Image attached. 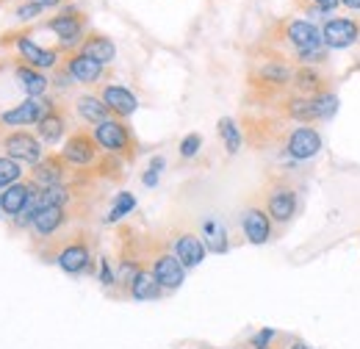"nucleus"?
<instances>
[{"instance_id": "nucleus-19", "label": "nucleus", "mask_w": 360, "mask_h": 349, "mask_svg": "<svg viewBox=\"0 0 360 349\" xmlns=\"http://www.w3.org/2000/svg\"><path fill=\"white\" fill-rule=\"evenodd\" d=\"M81 53L89 56V58H94V61L103 64V67L111 64V61L117 58V47H114V42H111L108 37H103V34H89V37H84Z\"/></svg>"}, {"instance_id": "nucleus-1", "label": "nucleus", "mask_w": 360, "mask_h": 349, "mask_svg": "<svg viewBox=\"0 0 360 349\" xmlns=\"http://www.w3.org/2000/svg\"><path fill=\"white\" fill-rule=\"evenodd\" d=\"M47 28L61 39V47L70 50V47H78L84 42V34H86V14L78 11V8H64L61 14H56Z\"/></svg>"}, {"instance_id": "nucleus-34", "label": "nucleus", "mask_w": 360, "mask_h": 349, "mask_svg": "<svg viewBox=\"0 0 360 349\" xmlns=\"http://www.w3.org/2000/svg\"><path fill=\"white\" fill-rule=\"evenodd\" d=\"M39 11H42L39 6L25 3L22 8H17V20H20V23H31V20H37V17H39Z\"/></svg>"}, {"instance_id": "nucleus-10", "label": "nucleus", "mask_w": 360, "mask_h": 349, "mask_svg": "<svg viewBox=\"0 0 360 349\" xmlns=\"http://www.w3.org/2000/svg\"><path fill=\"white\" fill-rule=\"evenodd\" d=\"M153 277L158 280L161 288L175 291V288H180V283H183V277H186V269H183V263L178 261V255L161 253V255L155 258V263H153Z\"/></svg>"}, {"instance_id": "nucleus-40", "label": "nucleus", "mask_w": 360, "mask_h": 349, "mask_svg": "<svg viewBox=\"0 0 360 349\" xmlns=\"http://www.w3.org/2000/svg\"><path fill=\"white\" fill-rule=\"evenodd\" d=\"M341 3H344V6H349V8H358V11H360V0H341Z\"/></svg>"}, {"instance_id": "nucleus-37", "label": "nucleus", "mask_w": 360, "mask_h": 349, "mask_svg": "<svg viewBox=\"0 0 360 349\" xmlns=\"http://www.w3.org/2000/svg\"><path fill=\"white\" fill-rule=\"evenodd\" d=\"M158 172H161V170H155V167H150V170H147V172H144V177H141V183H144V186H150V189H153V186H155V183H158Z\"/></svg>"}, {"instance_id": "nucleus-4", "label": "nucleus", "mask_w": 360, "mask_h": 349, "mask_svg": "<svg viewBox=\"0 0 360 349\" xmlns=\"http://www.w3.org/2000/svg\"><path fill=\"white\" fill-rule=\"evenodd\" d=\"M91 136H94L97 147H103V150H108V153H114V156L131 153V147H134L131 131H128L120 120H105V122H100Z\"/></svg>"}, {"instance_id": "nucleus-29", "label": "nucleus", "mask_w": 360, "mask_h": 349, "mask_svg": "<svg viewBox=\"0 0 360 349\" xmlns=\"http://www.w3.org/2000/svg\"><path fill=\"white\" fill-rule=\"evenodd\" d=\"M219 136H222V141H225V150L230 156H236L238 150H241V133H238V125H236V120H230V117H222L219 120Z\"/></svg>"}, {"instance_id": "nucleus-24", "label": "nucleus", "mask_w": 360, "mask_h": 349, "mask_svg": "<svg viewBox=\"0 0 360 349\" xmlns=\"http://www.w3.org/2000/svg\"><path fill=\"white\" fill-rule=\"evenodd\" d=\"M161 294V286H158V280L153 277V272H139L134 277V283H131V297L139 300V303H147V300H155Z\"/></svg>"}, {"instance_id": "nucleus-12", "label": "nucleus", "mask_w": 360, "mask_h": 349, "mask_svg": "<svg viewBox=\"0 0 360 349\" xmlns=\"http://www.w3.org/2000/svg\"><path fill=\"white\" fill-rule=\"evenodd\" d=\"M11 42L17 44V50H20L22 61H28V64H31V67H37V70H50V67H56V64H58V50L39 47V44L31 42L28 37H17V39H11Z\"/></svg>"}, {"instance_id": "nucleus-17", "label": "nucleus", "mask_w": 360, "mask_h": 349, "mask_svg": "<svg viewBox=\"0 0 360 349\" xmlns=\"http://www.w3.org/2000/svg\"><path fill=\"white\" fill-rule=\"evenodd\" d=\"M31 191H34V183H14V186L3 189L0 191V208H3V214L20 217L25 211L28 200H31Z\"/></svg>"}, {"instance_id": "nucleus-3", "label": "nucleus", "mask_w": 360, "mask_h": 349, "mask_svg": "<svg viewBox=\"0 0 360 349\" xmlns=\"http://www.w3.org/2000/svg\"><path fill=\"white\" fill-rule=\"evenodd\" d=\"M358 39L360 23L358 20H349V17H333L321 28V42H324V47H333V50L352 47V44H358Z\"/></svg>"}, {"instance_id": "nucleus-36", "label": "nucleus", "mask_w": 360, "mask_h": 349, "mask_svg": "<svg viewBox=\"0 0 360 349\" xmlns=\"http://www.w3.org/2000/svg\"><path fill=\"white\" fill-rule=\"evenodd\" d=\"M100 283H103V286H114V283H117V280H114V272H111V263L105 261V258L100 261Z\"/></svg>"}, {"instance_id": "nucleus-38", "label": "nucleus", "mask_w": 360, "mask_h": 349, "mask_svg": "<svg viewBox=\"0 0 360 349\" xmlns=\"http://www.w3.org/2000/svg\"><path fill=\"white\" fill-rule=\"evenodd\" d=\"M311 3H316V6L321 8V11H333V8H335V6L341 3V0H311Z\"/></svg>"}, {"instance_id": "nucleus-18", "label": "nucleus", "mask_w": 360, "mask_h": 349, "mask_svg": "<svg viewBox=\"0 0 360 349\" xmlns=\"http://www.w3.org/2000/svg\"><path fill=\"white\" fill-rule=\"evenodd\" d=\"M89 261H91L89 247H86L84 241H72V244H67V247L58 253V266H61L67 274H81V272H86Z\"/></svg>"}, {"instance_id": "nucleus-35", "label": "nucleus", "mask_w": 360, "mask_h": 349, "mask_svg": "<svg viewBox=\"0 0 360 349\" xmlns=\"http://www.w3.org/2000/svg\"><path fill=\"white\" fill-rule=\"evenodd\" d=\"M274 336H277V333H274L271 327L261 330V333H255V336H252V347H255V349H269V341L274 338Z\"/></svg>"}, {"instance_id": "nucleus-33", "label": "nucleus", "mask_w": 360, "mask_h": 349, "mask_svg": "<svg viewBox=\"0 0 360 349\" xmlns=\"http://www.w3.org/2000/svg\"><path fill=\"white\" fill-rule=\"evenodd\" d=\"M200 147H202V136H200V133H188V136H183V141H180V156H183V158H194V156L200 153Z\"/></svg>"}, {"instance_id": "nucleus-20", "label": "nucleus", "mask_w": 360, "mask_h": 349, "mask_svg": "<svg viewBox=\"0 0 360 349\" xmlns=\"http://www.w3.org/2000/svg\"><path fill=\"white\" fill-rule=\"evenodd\" d=\"M64 219H67V211L61 208V205H42L34 219H31V224H34V230L39 233V236H53L61 224H64Z\"/></svg>"}, {"instance_id": "nucleus-22", "label": "nucleus", "mask_w": 360, "mask_h": 349, "mask_svg": "<svg viewBox=\"0 0 360 349\" xmlns=\"http://www.w3.org/2000/svg\"><path fill=\"white\" fill-rule=\"evenodd\" d=\"M17 81H20V89L28 97H42L47 91V84H50L45 75L37 67H31V64H20L17 67Z\"/></svg>"}, {"instance_id": "nucleus-42", "label": "nucleus", "mask_w": 360, "mask_h": 349, "mask_svg": "<svg viewBox=\"0 0 360 349\" xmlns=\"http://www.w3.org/2000/svg\"><path fill=\"white\" fill-rule=\"evenodd\" d=\"M3 3H8V0H0V6H3Z\"/></svg>"}, {"instance_id": "nucleus-6", "label": "nucleus", "mask_w": 360, "mask_h": 349, "mask_svg": "<svg viewBox=\"0 0 360 349\" xmlns=\"http://www.w3.org/2000/svg\"><path fill=\"white\" fill-rule=\"evenodd\" d=\"M266 214L274 222H288L297 214V191L285 183H277L266 194Z\"/></svg>"}, {"instance_id": "nucleus-28", "label": "nucleus", "mask_w": 360, "mask_h": 349, "mask_svg": "<svg viewBox=\"0 0 360 349\" xmlns=\"http://www.w3.org/2000/svg\"><path fill=\"white\" fill-rule=\"evenodd\" d=\"M291 70L283 64V61H269L264 70H261V81L269 84V87H285L291 81Z\"/></svg>"}, {"instance_id": "nucleus-30", "label": "nucleus", "mask_w": 360, "mask_h": 349, "mask_svg": "<svg viewBox=\"0 0 360 349\" xmlns=\"http://www.w3.org/2000/svg\"><path fill=\"white\" fill-rule=\"evenodd\" d=\"M20 177H22L20 161L3 156V158H0V189H8V186H14V183H20Z\"/></svg>"}, {"instance_id": "nucleus-11", "label": "nucleus", "mask_w": 360, "mask_h": 349, "mask_svg": "<svg viewBox=\"0 0 360 349\" xmlns=\"http://www.w3.org/2000/svg\"><path fill=\"white\" fill-rule=\"evenodd\" d=\"M100 100H103V103H105V108H108L111 114H117V117H131L136 108H139V100H136L134 91H131V89H125V87H117V84L103 87Z\"/></svg>"}, {"instance_id": "nucleus-13", "label": "nucleus", "mask_w": 360, "mask_h": 349, "mask_svg": "<svg viewBox=\"0 0 360 349\" xmlns=\"http://www.w3.org/2000/svg\"><path fill=\"white\" fill-rule=\"evenodd\" d=\"M241 227H244V236L250 244H266L271 236V219L266 211L261 208H247L244 219H241Z\"/></svg>"}, {"instance_id": "nucleus-5", "label": "nucleus", "mask_w": 360, "mask_h": 349, "mask_svg": "<svg viewBox=\"0 0 360 349\" xmlns=\"http://www.w3.org/2000/svg\"><path fill=\"white\" fill-rule=\"evenodd\" d=\"M3 150L8 153V158L14 161H25V164H39L45 156H42V141L39 136L28 131H17V133H8L3 139Z\"/></svg>"}, {"instance_id": "nucleus-2", "label": "nucleus", "mask_w": 360, "mask_h": 349, "mask_svg": "<svg viewBox=\"0 0 360 349\" xmlns=\"http://www.w3.org/2000/svg\"><path fill=\"white\" fill-rule=\"evenodd\" d=\"M50 111H53L50 100H45V97H25L11 111L0 114V125H39Z\"/></svg>"}, {"instance_id": "nucleus-25", "label": "nucleus", "mask_w": 360, "mask_h": 349, "mask_svg": "<svg viewBox=\"0 0 360 349\" xmlns=\"http://www.w3.org/2000/svg\"><path fill=\"white\" fill-rule=\"evenodd\" d=\"M64 128H67L64 117H61V114L53 108L45 120L37 125V136H39V141H45V144H56V141L64 136Z\"/></svg>"}, {"instance_id": "nucleus-31", "label": "nucleus", "mask_w": 360, "mask_h": 349, "mask_svg": "<svg viewBox=\"0 0 360 349\" xmlns=\"http://www.w3.org/2000/svg\"><path fill=\"white\" fill-rule=\"evenodd\" d=\"M136 208V197L131 191H122V194H117V200H114V205H111V211H108V222H120V219H125L131 211Z\"/></svg>"}, {"instance_id": "nucleus-21", "label": "nucleus", "mask_w": 360, "mask_h": 349, "mask_svg": "<svg viewBox=\"0 0 360 349\" xmlns=\"http://www.w3.org/2000/svg\"><path fill=\"white\" fill-rule=\"evenodd\" d=\"M202 244H205V250H211V253H227V247H230V241H227V230L225 224L219 222L217 217H208L202 222Z\"/></svg>"}, {"instance_id": "nucleus-9", "label": "nucleus", "mask_w": 360, "mask_h": 349, "mask_svg": "<svg viewBox=\"0 0 360 349\" xmlns=\"http://www.w3.org/2000/svg\"><path fill=\"white\" fill-rule=\"evenodd\" d=\"M94 156H97V141H94V136H89V133H75V136H70L67 144H64V150H61V158H64L67 164H75V167L91 164Z\"/></svg>"}, {"instance_id": "nucleus-43", "label": "nucleus", "mask_w": 360, "mask_h": 349, "mask_svg": "<svg viewBox=\"0 0 360 349\" xmlns=\"http://www.w3.org/2000/svg\"><path fill=\"white\" fill-rule=\"evenodd\" d=\"M0 211H3V208H0Z\"/></svg>"}, {"instance_id": "nucleus-7", "label": "nucleus", "mask_w": 360, "mask_h": 349, "mask_svg": "<svg viewBox=\"0 0 360 349\" xmlns=\"http://www.w3.org/2000/svg\"><path fill=\"white\" fill-rule=\"evenodd\" d=\"M285 39L294 44L297 53H308V50L324 47L321 31L316 28L314 23H308V20H291V23L285 25Z\"/></svg>"}, {"instance_id": "nucleus-39", "label": "nucleus", "mask_w": 360, "mask_h": 349, "mask_svg": "<svg viewBox=\"0 0 360 349\" xmlns=\"http://www.w3.org/2000/svg\"><path fill=\"white\" fill-rule=\"evenodd\" d=\"M28 3H34V6H39V8H53V6H61L64 0H28Z\"/></svg>"}, {"instance_id": "nucleus-15", "label": "nucleus", "mask_w": 360, "mask_h": 349, "mask_svg": "<svg viewBox=\"0 0 360 349\" xmlns=\"http://www.w3.org/2000/svg\"><path fill=\"white\" fill-rule=\"evenodd\" d=\"M175 255L183 263V269H194L205 258V244L194 233H180L178 239H175Z\"/></svg>"}, {"instance_id": "nucleus-41", "label": "nucleus", "mask_w": 360, "mask_h": 349, "mask_svg": "<svg viewBox=\"0 0 360 349\" xmlns=\"http://www.w3.org/2000/svg\"><path fill=\"white\" fill-rule=\"evenodd\" d=\"M291 349H311V347H308V344H302V341H297V344H294Z\"/></svg>"}, {"instance_id": "nucleus-26", "label": "nucleus", "mask_w": 360, "mask_h": 349, "mask_svg": "<svg viewBox=\"0 0 360 349\" xmlns=\"http://www.w3.org/2000/svg\"><path fill=\"white\" fill-rule=\"evenodd\" d=\"M285 111H288L291 120H297V122H302V125L319 120V108H316L314 97H294V100H288Z\"/></svg>"}, {"instance_id": "nucleus-32", "label": "nucleus", "mask_w": 360, "mask_h": 349, "mask_svg": "<svg viewBox=\"0 0 360 349\" xmlns=\"http://www.w3.org/2000/svg\"><path fill=\"white\" fill-rule=\"evenodd\" d=\"M314 100H316V108H319V120H330L338 111V97L335 94L321 91V94H316Z\"/></svg>"}, {"instance_id": "nucleus-27", "label": "nucleus", "mask_w": 360, "mask_h": 349, "mask_svg": "<svg viewBox=\"0 0 360 349\" xmlns=\"http://www.w3.org/2000/svg\"><path fill=\"white\" fill-rule=\"evenodd\" d=\"M291 81H294V87L300 89L305 97H316V94H321V75L316 72L314 67H300L294 75H291Z\"/></svg>"}, {"instance_id": "nucleus-16", "label": "nucleus", "mask_w": 360, "mask_h": 349, "mask_svg": "<svg viewBox=\"0 0 360 349\" xmlns=\"http://www.w3.org/2000/svg\"><path fill=\"white\" fill-rule=\"evenodd\" d=\"M64 158L61 156H47L39 164H34V177L31 183L39 186V189H50V186H61L64 180Z\"/></svg>"}, {"instance_id": "nucleus-8", "label": "nucleus", "mask_w": 360, "mask_h": 349, "mask_svg": "<svg viewBox=\"0 0 360 349\" xmlns=\"http://www.w3.org/2000/svg\"><path fill=\"white\" fill-rule=\"evenodd\" d=\"M285 150H288L291 158H297V161H308V158H314L316 153L321 150V136H319L311 125H302V128L291 131L288 141H285Z\"/></svg>"}, {"instance_id": "nucleus-23", "label": "nucleus", "mask_w": 360, "mask_h": 349, "mask_svg": "<svg viewBox=\"0 0 360 349\" xmlns=\"http://www.w3.org/2000/svg\"><path fill=\"white\" fill-rule=\"evenodd\" d=\"M78 114L91 122V125H100V122H105L108 120V108H105V103L97 97V94H84V97H78Z\"/></svg>"}, {"instance_id": "nucleus-14", "label": "nucleus", "mask_w": 360, "mask_h": 349, "mask_svg": "<svg viewBox=\"0 0 360 349\" xmlns=\"http://www.w3.org/2000/svg\"><path fill=\"white\" fill-rule=\"evenodd\" d=\"M67 72H70L72 81L89 87V84H97V81H100V75H103V64H97L94 58L84 56V53H72V56L67 58Z\"/></svg>"}]
</instances>
